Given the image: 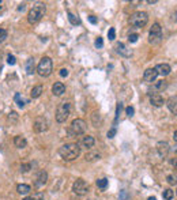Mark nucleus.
<instances>
[{
	"mask_svg": "<svg viewBox=\"0 0 177 200\" xmlns=\"http://www.w3.org/2000/svg\"><path fill=\"white\" fill-rule=\"evenodd\" d=\"M166 82L165 80H158V82H155L153 85V87L149 90V94L151 95V94H160L161 91H164L165 89H166Z\"/></svg>",
	"mask_w": 177,
	"mask_h": 200,
	"instance_id": "obj_13",
	"label": "nucleus"
},
{
	"mask_svg": "<svg viewBox=\"0 0 177 200\" xmlns=\"http://www.w3.org/2000/svg\"><path fill=\"white\" fill-rule=\"evenodd\" d=\"M42 93H44V87H42L41 85H38V86H36V87H33V89H32L30 97H32V98H38Z\"/></svg>",
	"mask_w": 177,
	"mask_h": 200,
	"instance_id": "obj_23",
	"label": "nucleus"
},
{
	"mask_svg": "<svg viewBox=\"0 0 177 200\" xmlns=\"http://www.w3.org/2000/svg\"><path fill=\"white\" fill-rule=\"evenodd\" d=\"M147 3H149V4H155L157 0H147Z\"/></svg>",
	"mask_w": 177,
	"mask_h": 200,
	"instance_id": "obj_46",
	"label": "nucleus"
},
{
	"mask_svg": "<svg viewBox=\"0 0 177 200\" xmlns=\"http://www.w3.org/2000/svg\"><path fill=\"white\" fill-rule=\"evenodd\" d=\"M14 144L17 149H25V147L27 146V140H26L22 135H18V136L14 138Z\"/></svg>",
	"mask_w": 177,
	"mask_h": 200,
	"instance_id": "obj_20",
	"label": "nucleus"
},
{
	"mask_svg": "<svg viewBox=\"0 0 177 200\" xmlns=\"http://www.w3.org/2000/svg\"><path fill=\"white\" fill-rule=\"evenodd\" d=\"M173 165H175V168H176V169H177V159H176V161H175V162H173Z\"/></svg>",
	"mask_w": 177,
	"mask_h": 200,
	"instance_id": "obj_49",
	"label": "nucleus"
},
{
	"mask_svg": "<svg viewBox=\"0 0 177 200\" xmlns=\"http://www.w3.org/2000/svg\"><path fill=\"white\" fill-rule=\"evenodd\" d=\"M166 180L170 185H175V184H177V174H169Z\"/></svg>",
	"mask_w": 177,
	"mask_h": 200,
	"instance_id": "obj_28",
	"label": "nucleus"
},
{
	"mask_svg": "<svg viewBox=\"0 0 177 200\" xmlns=\"http://www.w3.org/2000/svg\"><path fill=\"white\" fill-rule=\"evenodd\" d=\"M49 128V123L48 120L44 117V116H40V117H36L34 123H33V129H34L37 134H42V132L48 131Z\"/></svg>",
	"mask_w": 177,
	"mask_h": 200,
	"instance_id": "obj_9",
	"label": "nucleus"
},
{
	"mask_svg": "<svg viewBox=\"0 0 177 200\" xmlns=\"http://www.w3.org/2000/svg\"><path fill=\"white\" fill-rule=\"evenodd\" d=\"M121 108H123V105H121V104H117V108H116V117H115V124L117 123V120H119V116H120V112H121Z\"/></svg>",
	"mask_w": 177,
	"mask_h": 200,
	"instance_id": "obj_34",
	"label": "nucleus"
},
{
	"mask_svg": "<svg viewBox=\"0 0 177 200\" xmlns=\"http://www.w3.org/2000/svg\"><path fill=\"white\" fill-rule=\"evenodd\" d=\"M97 187L101 188V189H105L108 187V180L106 178H100L97 180Z\"/></svg>",
	"mask_w": 177,
	"mask_h": 200,
	"instance_id": "obj_27",
	"label": "nucleus"
},
{
	"mask_svg": "<svg viewBox=\"0 0 177 200\" xmlns=\"http://www.w3.org/2000/svg\"><path fill=\"white\" fill-rule=\"evenodd\" d=\"M89 22H90V23H93V25H96L97 23V18L94 17V15H90V17H89Z\"/></svg>",
	"mask_w": 177,
	"mask_h": 200,
	"instance_id": "obj_41",
	"label": "nucleus"
},
{
	"mask_svg": "<svg viewBox=\"0 0 177 200\" xmlns=\"http://www.w3.org/2000/svg\"><path fill=\"white\" fill-rule=\"evenodd\" d=\"M8 120L10 121H12V123H17L18 121V113L17 112H11L10 116H8Z\"/></svg>",
	"mask_w": 177,
	"mask_h": 200,
	"instance_id": "obj_31",
	"label": "nucleus"
},
{
	"mask_svg": "<svg viewBox=\"0 0 177 200\" xmlns=\"http://www.w3.org/2000/svg\"><path fill=\"white\" fill-rule=\"evenodd\" d=\"M176 193H177V191H176Z\"/></svg>",
	"mask_w": 177,
	"mask_h": 200,
	"instance_id": "obj_52",
	"label": "nucleus"
},
{
	"mask_svg": "<svg viewBox=\"0 0 177 200\" xmlns=\"http://www.w3.org/2000/svg\"><path fill=\"white\" fill-rule=\"evenodd\" d=\"M173 191L172 189H165L164 192H162V198L165 199V200H172L173 199Z\"/></svg>",
	"mask_w": 177,
	"mask_h": 200,
	"instance_id": "obj_26",
	"label": "nucleus"
},
{
	"mask_svg": "<svg viewBox=\"0 0 177 200\" xmlns=\"http://www.w3.org/2000/svg\"><path fill=\"white\" fill-rule=\"evenodd\" d=\"M60 76H63V78H66V76H68V70L67 68H61L60 70Z\"/></svg>",
	"mask_w": 177,
	"mask_h": 200,
	"instance_id": "obj_40",
	"label": "nucleus"
},
{
	"mask_svg": "<svg viewBox=\"0 0 177 200\" xmlns=\"http://www.w3.org/2000/svg\"><path fill=\"white\" fill-rule=\"evenodd\" d=\"M162 40V27L160 23H154L149 33V42L153 45H158Z\"/></svg>",
	"mask_w": 177,
	"mask_h": 200,
	"instance_id": "obj_7",
	"label": "nucleus"
},
{
	"mask_svg": "<svg viewBox=\"0 0 177 200\" xmlns=\"http://www.w3.org/2000/svg\"><path fill=\"white\" fill-rule=\"evenodd\" d=\"M33 200H44V193L42 192H36L34 195L32 196Z\"/></svg>",
	"mask_w": 177,
	"mask_h": 200,
	"instance_id": "obj_33",
	"label": "nucleus"
},
{
	"mask_svg": "<svg viewBox=\"0 0 177 200\" xmlns=\"http://www.w3.org/2000/svg\"><path fill=\"white\" fill-rule=\"evenodd\" d=\"M23 200H33V199H32V196H30V198H25Z\"/></svg>",
	"mask_w": 177,
	"mask_h": 200,
	"instance_id": "obj_50",
	"label": "nucleus"
},
{
	"mask_svg": "<svg viewBox=\"0 0 177 200\" xmlns=\"http://www.w3.org/2000/svg\"><path fill=\"white\" fill-rule=\"evenodd\" d=\"M149 22V14L145 12V11H138V12H135L131 15L130 18V23L131 26H134V27H145L146 25H147Z\"/></svg>",
	"mask_w": 177,
	"mask_h": 200,
	"instance_id": "obj_4",
	"label": "nucleus"
},
{
	"mask_svg": "<svg viewBox=\"0 0 177 200\" xmlns=\"http://www.w3.org/2000/svg\"><path fill=\"white\" fill-rule=\"evenodd\" d=\"M150 104L155 108H160L165 104V100L161 94H151V95H150Z\"/></svg>",
	"mask_w": 177,
	"mask_h": 200,
	"instance_id": "obj_15",
	"label": "nucleus"
},
{
	"mask_svg": "<svg viewBox=\"0 0 177 200\" xmlns=\"http://www.w3.org/2000/svg\"><path fill=\"white\" fill-rule=\"evenodd\" d=\"M125 196H127L125 191H123V192H121V198H120V200H125Z\"/></svg>",
	"mask_w": 177,
	"mask_h": 200,
	"instance_id": "obj_45",
	"label": "nucleus"
},
{
	"mask_svg": "<svg viewBox=\"0 0 177 200\" xmlns=\"http://www.w3.org/2000/svg\"><path fill=\"white\" fill-rule=\"evenodd\" d=\"M157 151L160 154V157L165 158L170 151V146H169L168 142H158L157 143Z\"/></svg>",
	"mask_w": 177,
	"mask_h": 200,
	"instance_id": "obj_12",
	"label": "nucleus"
},
{
	"mask_svg": "<svg viewBox=\"0 0 177 200\" xmlns=\"http://www.w3.org/2000/svg\"><path fill=\"white\" fill-rule=\"evenodd\" d=\"M155 71L158 72V75H162V76H166V75L170 74L172 68H170V66H169V64L162 63V64H158V66L155 67Z\"/></svg>",
	"mask_w": 177,
	"mask_h": 200,
	"instance_id": "obj_16",
	"label": "nucleus"
},
{
	"mask_svg": "<svg viewBox=\"0 0 177 200\" xmlns=\"http://www.w3.org/2000/svg\"><path fill=\"white\" fill-rule=\"evenodd\" d=\"M32 163H22L21 165V172L22 173H27V172H30V169H32Z\"/></svg>",
	"mask_w": 177,
	"mask_h": 200,
	"instance_id": "obj_29",
	"label": "nucleus"
},
{
	"mask_svg": "<svg viewBox=\"0 0 177 200\" xmlns=\"http://www.w3.org/2000/svg\"><path fill=\"white\" fill-rule=\"evenodd\" d=\"M52 93L55 94V95H63L64 93H66V86L63 85L61 82H56L53 85V87H52Z\"/></svg>",
	"mask_w": 177,
	"mask_h": 200,
	"instance_id": "obj_18",
	"label": "nucleus"
},
{
	"mask_svg": "<svg viewBox=\"0 0 177 200\" xmlns=\"http://www.w3.org/2000/svg\"><path fill=\"white\" fill-rule=\"evenodd\" d=\"M157 76H158V72L155 71V68H147L145 71V74H143V79H145V82H147V83L155 82Z\"/></svg>",
	"mask_w": 177,
	"mask_h": 200,
	"instance_id": "obj_14",
	"label": "nucleus"
},
{
	"mask_svg": "<svg viewBox=\"0 0 177 200\" xmlns=\"http://www.w3.org/2000/svg\"><path fill=\"white\" fill-rule=\"evenodd\" d=\"M7 36H8V33H7V30L4 29H0V42H3L6 38H7Z\"/></svg>",
	"mask_w": 177,
	"mask_h": 200,
	"instance_id": "obj_32",
	"label": "nucleus"
},
{
	"mask_svg": "<svg viewBox=\"0 0 177 200\" xmlns=\"http://www.w3.org/2000/svg\"><path fill=\"white\" fill-rule=\"evenodd\" d=\"M108 38L111 40V41H113V40L116 38V30H115V27H111V29H109V32H108Z\"/></svg>",
	"mask_w": 177,
	"mask_h": 200,
	"instance_id": "obj_30",
	"label": "nucleus"
},
{
	"mask_svg": "<svg viewBox=\"0 0 177 200\" xmlns=\"http://www.w3.org/2000/svg\"><path fill=\"white\" fill-rule=\"evenodd\" d=\"M115 135H116V127H113L112 129L108 131V138L112 139V138H115Z\"/></svg>",
	"mask_w": 177,
	"mask_h": 200,
	"instance_id": "obj_39",
	"label": "nucleus"
},
{
	"mask_svg": "<svg viewBox=\"0 0 177 200\" xmlns=\"http://www.w3.org/2000/svg\"><path fill=\"white\" fill-rule=\"evenodd\" d=\"M94 144H96V139H94L93 136H85L83 139H82V142H81V144L79 146H82V147H85V149H93Z\"/></svg>",
	"mask_w": 177,
	"mask_h": 200,
	"instance_id": "obj_17",
	"label": "nucleus"
},
{
	"mask_svg": "<svg viewBox=\"0 0 177 200\" xmlns=\"http://www.w3.org/2000/svg\"><path fill=\"white\" fill-rule=\"evenodd\" d=\"M25 10H26V4H25V3H22V4L18 6V11H19V12H23Z\"/></svg>",
	"mask_w": 177,
	"mask_h": 200,
	"instance_id": "obj_42",
	"label": "nucleus"
},
{
	"mask_svg": "<svg viewBox=\"0 0 177 200\" xmlns=\"http://www.w3.org/2000/svg\"><path fill=\"white\" fill-rule=\"evenodd\" d=\"M166 105H168L169 110H170L173 115H177V95H173L169 98L166 101Z\"/></svg>",
	"mask_w": 177,
	"mask_h": 200,
	"instance_id": "obj_19",
	"label": "nucleus"
},
{
	"mask_svg": "<svg viewBox=\"0 0 177 200\" xmlns=\"http://www.w3.org/2000/svg\"><path fill=\"white\" fill-rule=\"evenodd\" d=\"M149 200H157V199L154 198V196H150V198H149Z\"/></svg>",
	"mask_w": 177,
	"mask_h": 200,
	"instance_id": "obj_48",
	"label": "nucleus"
},
{
	"mask_svg": "<svg viewBox=\"0 0 177 200\" xmlns=\"http://www.w3.org/2000/svg\"><path fill=\"white\" fill-rule=\"evenodd\" d=\"M36 71V63H34V59L30 57L27 61H26V72L27 75H33Z\"/></svg>",
	"mask_w": 177,
	"mask_h": 200,
	"instance_id": "obj_21",
	"label": "nucleus"
},
{
	"mask_svg": "<svg viewBox=\"0 0 177 200\" xmlns=\"http://www.w3.org/2000/svg\"><path fill=\"white\" fill-rule=\"evenodd\" d=\"M52 70H53V63H52V59L48 57V56L41 59V61L37 66V72L41 76H49L52 74Z\"/></svg>",
	"mask_w": 177,
	"mask_h": 200,
	"instance_id": "obj_5",
	"label": "nucleus"
},
{
	"mask_svg": "<svg viewBox=\"0 0 177 200\" xmlns=\"http://www.w3.org/2000/svg\"><path fill=\"white\" fill-rule=\"evenodd\" d=\"M94 44H96L97 48H102V46H104V40L101 38V37H98V38L96 40V42H94Z\"/></svg>",
	"mask_w": 177,
	"mask_h": 200,
	"instance_id": "obj_38",
	"label": "nucleus"
},
{
	"mask_svg": "<svg viewBox=\"0 0 177 200\" xmlns=\"http://www.w3.org/2000/svg\"><path fill=\"white\" fill-rule=\"evenodd\" d=\"M68 21L71 22V25H74V26L81 25V19H79L76 15H74L72 12H68Z\"/></svg>",
	"mask_w": 177,
	"mask_h": 200,
	"instance_id": "obj_25",
	"label": "nucleus"
},
{
	"mask_svg": "<svg viewBox=\"0 0 177 200\" xmlns=\"http://www.w3.org/2000/svg\"><path fill=\"white\" fill-rule=\"evenodd\" d=\"M0 8H2V6H0Z\"/></svg>",
	"mask_w": 177,
	"mask_h": 200,
	"instance_id": "obj_51",
	"label": "nucleus"
},
{
	"mask_svg": "<svg viewBox=\"0 0 177 200\" xmlns=\"http://www.w3.org/2000/svg\"><path fill=\"white\" fill-rule=\"evenodd\" d=\"M115 49H116V52H117L120 56H123V57H130V56L132 55V51H131V49H128L127 45L123 44V42H117V44H116Z\"/></svg>",
	"mask_w": 177,
	"mask_h": 200,
	"instance_id": "obj_11",
	"label": "nucleus"
},
{
	"mask_svg": "<svg viewBox=\"0 0 177 200\" xmlns=\"http://www.w3.org/2000/svg\"><path fill=\"white\" fill-rule=\"evenodd\" d=\"M173 139L177 142V131H175V135H173Z\"/></svg>",
	"mask_w": 177,
	"mask_h": 200,
	"instance_id": "obj_47",
	"label": "nucleus"
},
{
	"mask_svg": "<svg viewBox=\"0 0 177 200\" xmlns=\"http://www.w3.org/2000/svg\"><path fill=\"white\" fill-rule=\"evenodd\" d=\"M89 189H90L89 184L86 183L83 178H78V180L72 184V192H74V193H76V195H79V196L87 195Z\"/></svg>",
	"mask_w": 177,
	"mask_h": 200,
	"instance_id": "obj_8",
	"label": "nucleus"
},
{
	"mask_svg": "<svg viewBox=\"0 0 177 200\" xmlns=\"http://www.w3.org/2000/svg\"><path fill=\"white\" fill-rule=\"evenodd\" d=\"M100 158H101V155H100L98 153H96V151H94V153H87L85 155V159L86 161H90V162L97 161V159H100Z\"/></svg>",
	"mask_w": 177,
	"mask_h": 200,
	"instance_id": "obj_24",
	"label": "nucleus"
},
{
	"mask_svg": "<svg viewBox=\"0 0 177 200\" xmlns=\"http://www.w3.org/2000/svg\"><path fill=\"white\" fill-rule=\"evenodd\" d=\"M7 63H8L10 66H14V64L17 63V59H15V56H12V55H8V56H7Z\"/></svg>",
	"mask_w": 177,
	"mask_h": 200,
	"instance_id": "obj_35",
	"label": "nucleus"
},
{
	"mask_svg": "<svg viewBox=\"0 0 177 200\" xmlns=\"http://www.w3.org/2000/svg\"><path fill=\"white\" fill-rule=\"evenodd\" d=\"M138 38H139V34L134 33V34H130V37H128V41H130V42H136Z\"/></svg>",
	"mask_w": 177,
	"mask_h": 200,
	"instance_id": "obj_36",
	"label": "nucleus"
},
{
	"mask_svg": "<svg viewBox=\"0 0 177 200\" xmlns=\"http://www.w3.org/2000/svg\"><path fill=\"white\" fill-rule=\"evenodd\" d=\"M86 121L82 119H75L72 123H71V125L68 128V135L70 138L72 136H79V135H83L86 132Z\"/></svg>",
	"mask_w": 177,
	"mask_h": 200,
	"instance_id": "obj_3",
	"label": "nucleus"
},
{
	"mask_svg": "<svg viewBox=\"0 0 177 200\" xmlns=\"http://www.w3.org/2000/svg\"><path fill=\"white\" fill-rule=\"evenodd\" d=\"M30 191H32V187L27 185V184H19V185L17 187V192L19 195H27Z\"/></svg>",
	"mask_w": 177,
	"mask_h": 200,
	"instance_id": "obj_22",
	"label": "nucleus"
},
{
	"mask_svg": "<svg viewBox=\"0 0 177 200\" xmlns=\"http://www.w3.org/2000/svg\"><path fill=\"white\" fill-rule=\"evenodd\" d=\"M71 113V104L70 102H61L57 106L56 110V121L57 123H66V120L68 119Z\"/></svg>",
	"mask_w": 177,
	"mask_h": 200,
	"instance_id": "obj_6",
	"label": "nucleus"
},
{
	"mask_svg": "<svg viewBox=\"0 0 177 200\" xmlns=\"http://www.w3.org/2000/svg\"><path fill=\"white\" fill-rule=\"evenodd\" d=\"M47 181H48V173L45 172V170H40L38 174L36 176L34 185H36L37 188H41V187H44L45 184H47Z\"/></svg>",
	"mask_w": 177,
	"mask_h": 200,
	"instance_id": "obj_10",
	"label": "nucleus"
},
{
	"mask_svg": "<svg viewBox=\"0 0 177 200\" xmlns=\"http://www.w3.org/2000/svg\"><path fill=\"white\" fill-rule=\"evenodd\" d=\"M125 113H127V116H130V117H132L134 116V113H135V109L132 106H127L125 109Z\"/></svg>",
	"mask_w": 177,
	"mask_h": 200,
	"instance_id": "obj_37",
	"label": "nucleus"
},
{
	"mask_svg": "<svg viewBox=\"0 0 177 200\" xmlns=\"http://www.w3.org/2000/svg\"><path fill=\"white\" fill-rule=\"evenodd\" d=\"M81 149L82 147L78 143H67L59 149V155L64 161H74L81 155Z\"/></svg>",
	"mask_w": 177,
	"mask_h": 200,
	"instance_id": "obj_1",
	"label": "nucleus"
},
{
	"mask_svg": "<svg viewBox=\"0 0 177 200\" xmlns=\"http://www.w3.org/2000/svg\"><path fill=\"white\" fill-rule=\"evenodd\" d=\"M47 12V6L45 4H37L34 6L32 10L29 11V15H27V21L29 23H37L42 19V17Z\"/></svg>",
	"mask_w": 177,
	"mask_h": 200,
	"instance_id": "obj_2",
	"label": "nucleus"
},
{
	"mask_svg": "<svg viewBox=\"0 0 177 200\" xmlns=\"http://www.w3.org/2000/svg\"><path fill=\"white\" fill-rule=\"evenodd\" d=\"M172 21L177 22V10H175V12H173V15H172Z\"/></svg>",
	"mask_w": 177,
	"mask_h": 200,
	"instance_id": "obj_44",
	"label": "nucleus"
},
{
	"mask_svg": "<svg viewBox=\"0 0 177 200\" xmlns=\"http://www.w3.org/2000/svg\"><path fill=\"white\" fill-rule=\"evenodd\" d=\"M17 104H18V106H19V108H23L26 102H25L23 100H18V101H17Z\"/></svg>",
	"mask_w": 177,
	"mask_h": 200,
	"instance_id": "obj_43",
	"label": "nucleus"
}]
</instances>
